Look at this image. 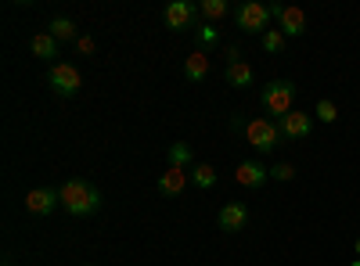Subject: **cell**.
<instances>
[{
    "label": "cell",
    "instance_id": "6da1fadb",
    "mask_svg": "<svg viewBox=\"0 0 360 266\" xmlns=\"http://www.w3.org/2000/svg\"><path fill=\"white\" fill-rule=\"evenodd\" d=\"M58 198H62V209L69 216H94L101 209V191L86 180H69L58 187Z\"/></svg>",
    "mask_w": 360,
    "mask_h": 266
},
{
    "label": "cell",
    "instance_id": "7a4b0ae2",
    "mask_svg": "<svg viewBox=\"0 0 360 266\" xmlns=\"http://www.w3.org/2000/svg\"><path fill=\"white\" fill-rule=\"evenodd\" d=\"M259 101H263V108L270 112V115H288L292 112V101H295V83L292 79H274V83H266L263 86V94H259Z\"/></svg>",
    "mask_w": 360,
    "mask_h": 266
},
{
    "label": "cell",
    "instance_id": "3957f363",
    "mask_svg": "<svg viewBox=\"0 0 360 266\" xmlns=\"http://www.w3.org/2000/svg\"><path fill=\"white\" fill-rule=\"evenodd\" d=\"M270 8L266 4H259V0H245L242 8L234 11V22H238V29L242 33H252V36H263L266 29H270Z\"/></svg>",
    "mask_w": 360,
    "mask_h": 266
},
{
    "label": "cell",
    "instance_id": "277c9868",
    "mask_svg": "<svg viewBox=\"0 0 360 266\" xmlns=\"http://www.w3.org/2000/svg\"><path fill=\"white\" fill-rule=\"evenodd\" d=\"M47 83H51V91H54L58 98H72V94H79L83 76H79V69L69 65V62H54V65L47 69Z\"/></svg>",
    "mask_w": 360,
    "mask_h": 266
},
{
    "label": "cell",
    "instance_id": "5b68a950",
    "mask_svg": "<svg viewBox=\"0 0 360 266\" xmlns=\"http://www.w3.org/2000/svg\"><path fill=\"white\" fill-rule=\"evenodd\" d=\"M245 137H249V144L256 147L259 155L274 152V147L281 144V130H278L274 119H249L245 123Z\"/></svg>",
    "mask_w": 360,
    "mask_h": 266
},
{
    "label": "cell",
    "instance_id": "8992f818",
    "mask_svg": "<svg viewBox=\"0 0 360 266\" xmlns=\"http://www.w3.org/2000/svg\"><path fill=\"white\" fill-rule=\"evenodd\" d=\"M195 18H198V4H191V0H173V4H166V11H162V22H166V29H173V33L191 29Z\"/></svg>",
    "mask_w": 360,
    "mask_h": 266
},
{
    "label": "cell",
    "instance_id": "52a82bcc",
    "mask_svg": "<svg viewBox=\"0 0 360 266\" xmlns=\"http://www.w3.org/2000/svg\"><path fill=\"white\" fill-rule=\"evenodd\" d=\"M278 130H281V140H303L314 130V115L292 108L288 115H281V119H278Z\"/></svg>",
    "mask_w": 360,
    "mask_h": 266
},
{
    "label": "cell",
    "instance_id": "ba28073f",
    "mask_svg": "<svg viewBox=\"0 0 360 266\" xmlns=\"http://www.w3.org/2000/svg\"><path fill=\"white\" fill-rule=\"evenodd\" d=\"M270 15L278 18V29L285 36H303L307 33V11L303 8H281V4H274Z\"/></svg>",
    "mask_w": 360,
    "mask_h": 266
},
{
    "label": "cell",
    "instance_id": "9c48e42d",
    "mask_svg": "<svg viewBox=\"0 0 360 266\" xmlns=\"http://www.w3.org/2000/svg\"><path fill=\"white\" fill-rule=\"evenodd\" d=\"M217 223L224 234H238V230H245L249 227V205L245 201H227L224 209L217 213Z\"/></svg>",
    "mask_w": 360,
    "mask_h": 266
},
{
    "label": "cell",
    "instance_id": "30bf717a",
    "mask_svg": "<svg viewBox=\"0 0 360 266\" xmlns=\"http://www.w3.org/2000/svg\"><path fill=\"white\" fill-rule=\"evenodd\" d=\"M58 205H62V198H58V191H51V187H33L25 194V209L33 216H51Z\"/></svg>",
    "mask_w": 360,
    "mask_h": 266
},
{
    "label": "cell",
    "instance_id": "8fae6325",
    "mask_svg": "<svg viewBox=\"0 0 360 266\" xmlns=\"http://www.w3.org/2000/svg\"><path fill=\"white\" fill-rule=\"evenodd\" d=\"M234 180L242 184V187H263L270 180V169L259 166V162H242V166L234 169Z\"/></svg>",
    "mask_w": 360,
    "mask_h": 266
},
{
    "label": "cell",
    "instance_id": "7c38bea8",
    "mask_svg": "<svg viewBox=\"0 0 360 266\" xmlns=\"http://www.w3.org/2000/svg\"><path fill=\"white\" fill-rule=\"evenodd\" d=\"M188 176H191V169L166 166V173L159 176V191H162V194H184V187H188Z\"/></svg>",
    "mask_w": 360,
    "mask_h": 266
},
{
    "label": "cell",
    "instance_id": "4fadbf2b",
    "mask_svg": "<svg viewBox=\"0 0 360 266\" xmlns=\"http://www.w3.org/2000/svg\"><path fill=\"white\" fill-rule=\"evenodd\" d=\"M224 79H227V86H238V91H245V86H252L256 72H252V65H249V62H227Z\"/></svg>",
    "mask_w": 360,
    "mask_h": 266
},
{
    "label": "cell",
    "instance_id": "5bb4252c",
    "mask_svg": "<svg viewBox=\"0 0 360 266\" xmlns=\"http://www.w3.org/2000/svg\"><path fill=\"white\" fill-rule=\"evenodd\" d=\"M184 76L191 79V83H202L205 76H209V54L198 47V51H191L188 58H184Z\"/></svg>",
    "mask_w": 360,
    "mask_h": 266
},
{
    "label": "cell",
    "instance_id": "9a60e30c",
    "mask_svg": "<svg viewBox=\"0 0 360 266\" xmlns=\"http://www.w3.org/2000/svg\"><path fill=\"white\" fill-rule=\"evenodd\" d=\"M29 51H33L37 58H47V62H51V58H58V40L51 33H37L33 40H29Z\"/></svg>",
    "mask_w": 360,
    "mask_h": 266
},
{
    "label": "cell",
    "instance_id": "2e32d148",
    "mask_svg": "<svg viewBox=\"0 0 360 266\" xmlns=\"http://www.w3.org/2000/svg\"><path fill=\"white\" fill-rule=\"evenodd\" d=\"M166 159H169V166H176V169H191V166H195V159H191V147H188L184 140H176V144H169V152H166Z\"/></svg>",
    "mask_w": 360,
    "mask_h": 266
},
{
    "label": "cell",
    "instance_id": "e0dca14e",
    "mask_svg": "<svg viewBox=\"0 0 360 266\" xmlns=\"http://www.w3.org/2000/svg\"><path fill=\"white\" fill-rule=\"evenodd\" d=\"M191 180H195V187L209 191V187H217V169L209 166V162H195L191 166Z\"/></svg>",
    "mask_w": 360,
    "mask_h": 266
},
{
    "label": "cell",
    "instance_id": "ac0fdd59",
    "mask_svg": "<svg viewBox=\"0 0 360 266\" xmlns=\"http://www.w3.org/2000/svg\"><path fill=\"white\" fill-rule=\"evenodd\" d=\"M47 33H51L54 40H72V44L79 40V36H76V22H72V18H54Z\"/></svg>",
    "mask_w": 360,
    "mask_h": 266
},
{
    "label": "cell",
    "instance_id": "d6986e66",
    "mask_svg": "<svg viewBox=\"0 0 360 266\" xmlns=\"http://www.w3.org/2000/svg\"><path fill=\"white\" fill-rule=\"evenodd\" d=\"M259 44H263V51H266V54H281V51H285V44H288V36L281 33V29H266V33L259 36Z\"/></svg>",
    "mask_w": 360,
    "mask_h": 266
},
{
    "label": "cell",
    "instance_id": "ffe728a7",
    "mask_svg": "<svg viewBox=\"0 0 360 266\" xmlns=\"http://www.w3.org/2000/svg\"><path fill=\"white\" fill-rule=\"evenodd\" d=\"M227 0H202L198 4V15H205L209 22H217V18H227Z\"/></svg>",
    "mask_w": 360,
    "mask_h": 266
},
{
    "label": "cell",
    "instance_id": "44dd1931",
    "mask_svg": "<svg viewBox=\"0 0 360 266\" xmlns=\"http://www.w3.org/2000/svg\"><path fill=\"white\" fill-rule=\"evenodd\" d=\"M314 115H317L321 123H335V119H339V108H335V101H328V98H324V101H317Z\"/></svg>",
    "mask_w": 360,
    "mask_h": 266
},
{
    "label": "cell",
    "instance_id": "7402d4cb",
    "mask_svg": "<svg viewBox=\"0 0 360 266\" xmlns=\"http://www.w3.org/2000/svg\"><path fill=\"white\" fill-rule=\"evenodd\" d=\"M295 176V166H288V162H278V166H270V180H278V184H288Z\"/></svg>",
    "mask_w": 360,
    "mask_h": 266
},
{
    "label": "cell",
    "instance_id": "603a6c76",
    "mask_svg": "<svg viewBox=\"0 0 360 266\" xmlns=\"http://www.w3.org/2000/svg\"><path fill=\"white\" fill-rule=\"evenodd\" d=\"M198 40H202V44L209 47V44H217L220 36H217V29H213V25H209V22H205V25H198Z\"/></svg>",
    "mask_w": 360,
    "mask_h": 266
},
{
    "label": "cell",
    "instance_id": "cb8c5ba5",
    "mask_svg": "<svg viewBox=\"0 0 360 266\" xmlns=\"http://www.w3.org/2000/svg\"><path fill=\"white\" fill-rule=\"evenodd\" d=\"M76 51H79V54H94V40H90V36H79V40H76Z\"/></svg>",
    "mask_w": 360,
    "mask_h": 266
},
{
    "label": "cell",
    "instance_id": "d4e9b609",
    "mask_svg": "<svg viewBox=\"0 0 360 266\" xmlns=\"http://www.w3.org/2000/svg\"><path fill=\"white\" fill-rule=\"evenodd\" d=\"M353 252H356V255H360V238H356V245H353Z\"/></svg>",
    "mask_w": 360,
    "mask_h": 266
},
{
    "label": "cell",
    "instance_id": "484cf974",
    "mask_svg": "<svg viewBox=\"0 0 360 266\" xmlns=\"http://www.w3.org/2000/svg\"><path fill=\"white\" fill-rule=\"evenodd\" d=\"M349 266H360V259H353V262H349Z\"/></svg>",
    "mask_w": 360,
    "mask_h": 266
}]
</instances>
